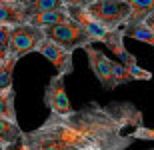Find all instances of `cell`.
<instances>
[{
	"mask_svg": "<svg viewBox=\"0 0 154 150\" xmlns=\"http://www.w3.org/2000/svg\"><path fill=\"white\" fill-rule=\"evenodd\" d=\"M142 124V110L132 102H90L68 114L50 112L38 128L24 132L22 144L28 150H126Z\"/></svg>",
	"mask_w": 154,
	"mask_h": 150,
	"instance_id": "cell-1",
	"label": "cell"
},
{
	"mask_svg": "<svg viewBox=\"0 0 154 150\" xmlns=\"http://www.w3.org/2000/svg\"><path fill=\"white\" fill-rule=\"evenodd\" d=\"M86 10L106 28H122L130 16V4L126 0H94Z\"/></svg>",
	"mask_w": 154,
	"mask_h": 150,
	"instance_id": "cell-2",
	"label": "cell"
},
{
	"mask_svg": "<svg viewBox=\"0 0 154 150\" xmlns=\"http://www.w3.org/2000/svg\"><path fill=\"white\" fill-rule=\"evenodd\" d=\"M44 34H46V38L54 40L56 44L64 46L70 52H74L76 48H86V46H90V44H94L92 38L80 28V24L74 22L72 18H70L68 22H62V24H56V26L44 28Z\"/></svg>",
	"mask_w": 154,
	"mask_h": 150,
	"instance_id": "cell-3",
	"label": "cell"
},
{
	"mask_svg": "<svg viewBox=\"0 0 154 150\" xmlns=\"http://www.w3.org/2000/svg\"><path fill=\"white\" fill-rule=\"evenodd\" d=\"M46 38L44 28H40L32 22H24L20 26L12 28V38H10V52L16 56H26L30 52H36L40 42Z\"/></svg>",
	"mask_w": 154,
	"mask_h": 150,
	"instance_id": "cell-4",
	"label": "cell"
},
{
	"mask_svg": "<svg viewBox=\"0 0 154 150\" xmlns=\"http://www.w3.org/2000/svg\"><path fill=\"white\" fill-rule=\"evenodd\" d=\"M44 104L52 114H68L72 112V104L66 94V86H64V74L58 72L56 76H52L50 82L44 88Z\"/></svg>",
	"mask_w": 154,
	"mask_h": 150,
	"instance_id": "cell-5",
	"label": "cell"
},
{
	"mask_svg": "<svg viewBox=\"0 0 154 150\" xmlns=\"http://www.w3.org/2000/svg\"><path fill=\"white\" fill-rule=\"evenodd\" d=\"M86 58H88V64H90L94 76L98 78V82L102 84L104 90H114V60H110L104 52L96 50L92 46H86Z\"/></svg>",
	"mask_w": 154,
	"mask_h": 150,
	"instance_id": "cell-6",
	"label": "cell"
},
{
	"mask_svg": "<svg viewBox=\"0 0 154 150\" xmlns=\"http://www.w3.org/2000/svg\"><path fill=\"white\" fill-rule=\"evenodd\" d=\"M38 54H42V56L48 60V62L54 66V68L60 72V74H72L74 72V62H72V52L66 50L64 46H60V44H56L54 40H50V38H44V40L40 42L38 46Z\"/></svg>",
	"mask_w": 154,
	"mask_h": 150,
	"instance_id": "cell-7",
	"label": "cell"
},
{
	"mask_svg": "<svg viewBox=\"0 0 154 150\" xmlns=\"http://www.w3.org/2000/svg\"><path fill=\"white\" fill-rule=\"evenodd\" d=\"M66 8H68L70 18H72L74 22L80 24V28L90 36L92 42H104L106 40V36L110 34V28H106L104 24L98 22L84 6H66Z\"/></svg>",
	"mask_w": 154,
	"mask_h": 150,
	"instance_id": "cell-8",
	"label": "cell"
},
{
	"mask_svg": "<svg viewBox=\"0 0 154 150\" xmlns=\"http://www.w3.org/2000/svg\"><path fill=\"white\" fill-rule=\"evenodd\" d=\"M28 22V14H26V6L20 2H4L0 4V24L6 26H20V24Z\"/></svg>",
	"mask_w": 154,
	"mask_h": 150,
	"instance_id": "cell-9",
	"label": "cell"
},
{
	"mask_svg": "<svg viewBox=\"0 0 154 150\" xmlns=\"http://www.w3.org/2000/svg\"><path fill=\"white\" fill-rule=\"evenodd\" d=\"M22 138H24V130L20 128L18 122L0 118V150H8L10 146L22 142Z\"/></svg>",
	"mask_w": 154,
	"mask_h": 150,
	"instance_id": "cell-10",
	"label": "cell"
},
{
	"mask_svg": "<svg viewBox=\"0 0 154 150\" xmlns=\"http://www.w3.org/2000/svg\"><path fill=\"white\" fill-rule=\"evenodd\" d=\"M70 20V14H68V8H56V10H48V12H38V14H32L28 18V22L36 24L40 28H48V26H56V24H62V22H68Z\"/></svg>",
	"mask_w": 154,
	"mask_h": 150,
	"instance_id": "cell-11",
	"label": "cell"
},
{
	"mask_svg": "<svg viewBox=\"0 0 154 150\" xmlns=\"http://www.w3.org/2000/svg\"><path fill=\"white\" fill-rule=\"evenodd\" d=\"M122 32H124V38H132V40L144 42V44H148V46L154 48V32L144 22L126 24V26H122Z\"/></svg>",
	"mask_w": 154,
	"mask_h": 150,
	"instance_id": "cell-12",
	"label": "cell"
},
{
	"mask_svg": "<svg viewBox=\"0 0 154 150\" xmlns=\"http://www.w3.org/2000/svg\"><path fill=\"white\" fill-rule=\"evenodd\" d=\"M126 2L130 4V16H128L126 24L144 22V20L154 12V0H126Z\"/></svg>",
	"mask_w": 154,
	"mask_h": 150,
	"instance_id": "cell-13",
	"label": "cell"
},
{
	"mask_svg": "<svg viewBox=\"0 0 154 150\" xmlns=\"http://www.w3.org/2000/svg\"><path fill=\"white\" fill-rule=\"evenodd\" d=\"M0 118L18 122V118H16V106H14V88L0 90Z\"/></svg>",
	"mask_w": 154,
	"mask_h": 150,
	"instance_id": "cell-14",
	"label": "cell"
},
{
	"mask_svg": "<svg viewBox=\"0 0 154 150\" xmlns=\"http://www.w3.org/2000/svg\"><path fill=\"white\" fill-rule=\"evenodd\" d=\"M18 60H20V56L10 52V56L0 64V90L12 88V76H14V68H16Z\"/></svg>",
	"mask_w": 154,
	"mask_h": 150,
	"instance_id": "cell-15",
	"label": "cell"
},
{
	"mask_svg": "<svg viewBox=\"0 0 154 150\" xmlns=\"http://www.w3.org/2000/svg\"><path fill=\"white\" fill-rule=\"evenodd\" d=\"M26 6V14L28 18L32 14H38V12H48V10H56V8H64V0H34L32 4H24Z\"/></svg>",
	"mask_w": 154,
	"mask_h": 150,
	"instance_id": "cell-16",
	"label": "cell"
},
{
	"mask_svg": "<svg viewBox=\"0 0 154 150\" xmlns=\"http://www.w3.org/2000/svg\"><path fill=\"white\" fill-rule=\"evenodd\" d=\"M134 80H136V78H134V74L130 72V68L124 66V64H120L118 60H114V84L116 86L128 84V82H134Z\"/></svg>",
	"mask_w": 154,
	"mask_h": 150,
	"instance_id": "cell-17",
	"label": "cell"
},
{
	"mask_svg": "<svg viewBox=\"0 0 154 150\" xmlns=\"http://www.w3.org/2000/svg\"><path fill=\"white\" fill-rule=\"evenodd\" d=\"M134 140H154V128H146L144 124L134 128Z\"/></svg>",
	"mask_w": 154,
	"mask_h": 150,
	"instance_id": "cell-18",
	"label": "cell"
},
{
	"mask_svg": "<svg viewBox=\"0 0 154 150\" xmlns=\"http://www.w3.org/2000/svg\"><path fill=\"white\" fill-rule=\"evenodd\" d=\"M12 28L14 26H6V24H0V44L10 48V38H12Z\"/></svg>",
	"mask_w": 154,
	"mask_h": 150,
	"instance_id": "cell-19",
	"label": "cell"
},
{
	"mask_svg": "<svg viewBox=\"0 0 154 150\" xmlns=\"http://www.w3.org/2000/svg\"><path fill=\"white\" fill-rule=\"evenodd\" d=\"M92 2H94V0H64L66 6H84V8H88Z\"/></svg>",
	"mask_w": 154,
	"mask_h": 150,
	"instance_id": "cell-20",
	"label": "cell"
},
{
	"mask_svg": "<svg viewBox=\"0 0 154 150\" xmlns=\"http://www.w3.org/2000/svg\"><path fill=\"white\" fill-rule=\"evenodd\" d=\"M8 56H10V48L4 46V44H0V64L4 62V60H6Z\"/></svg>",
	"mask_w": 154,
	"mask_h": 150,
	"instance_id": "cell-21",
	"label": "cell"
},
{
	"mask_svg": "<svg viewBox=\"0 0 154 150\" xmlns=\"http://www.w3.org/2000/svg\"><path fill=\"white\" fill-rule=\"evenodd\" d=\"M144 24H146V26H150V28H152V32H154V12L150 14L148 18H146V20H144Z\"/></svg>",
	"mask_w": 154,
	"mask_h": 150,
	"instance_id": "cell-22",
	"label": "cell"
},
{
	"mask_svg": "<svg viewBox=\"0 0 154 150\" xmlns=\"http://www.w3.org/2000/svg\"><path fill=\"white\" fill-rule=\"evenodd\" d=\"M8 150H28V148H26V146H24V144H22V142H18V144H14V146H10V148H8Z\"/></svg>",
	"mask_w": 154,
	"mask_h": 150,
	"instance_id": "cell-23",
	"label": "cell"
},
{
	"mask_svg": "<svg viewBox=\"0 0 154 150\" xmlns=\"http://www.w3.org/2000/svg\"><path fill=\"white\" fill-rule=\"evenodd\" d=\"M18 2H20V4H32L34 0H18Z\"/></svg>",
	"mask_w": 154,
	"mask_h": 150,
	"instance_id": "cell-24",
	"label": "cell"
},
{
	"mask_svg": "<svg viewBox=\"0 0 154 150\" xmlns=\"http://www.w3.org/2000/svg\"><path fill=\"white\" fill-rule=\"evenodd\" d=\"M4 2H18V0H0V4H4Z\"/></svg>",
	"mask_w": 154,
	"mask_h": 150,
	"instance_id": "cell-25",
	"label": "cell"
}]
</instances>
